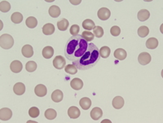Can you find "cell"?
Segmentation results:
<instances>
[{"label":"cell","mask_w":163,"mask_h":123,"mask_svg":"<svg viewBox=\"0 0 163 123\" xmlns=\"http://www.w3.org/2000/svg\"><path fill=\"white\" fill-rule=\"evenodd\" d=\"M48 12H49L51 17L53 18H57V17H60V15H61V9L57 5H52L48 10Z\"/></svg>","instance_id":"cell-18"},{"label":"cell","mask_w":163,"mask_h":123,"mask_svg":"<svg viewBox=\"0 0 163 123\" xmlns=\"http://www.w3.org/2000/svg\"><path fill=\"white\" fill-rule=\"evenodd\" d=\"M95 22L90 19H86L82 22V27L87 31H90L91 29H93L95 28Z\"/></svg>","instance_id":"cell-28"},{"label":"cell","mask_w":163,"mask_h":123,"mask_svg":"<svg viewBox=\"0 0 163 123\" xmlns=\"http://www.w3.org/2000/svg\"><path fill=\"white\" fill-rule=\"evenodd\" d=\"M100 59V49L94 43L91 42L83 56L77 61H73V65L80 70H88L96 66Z\"/></svg>","instance_id":"cell-2"},{"label":"cell","mask_w":163,"mask_h":123,"mask_svg":"<svg viewBox=\"0 0 163 123\" xmlns=\"http://www.w3.org/2000/svg\"><path fill=\"white\" fill-rule=\"evenodd\" d=\"M110 10L107 7H101L97 12V16H98L99 19L101 21H107L110 17Z\"/></svg>","instance_id":"cell-5"},{"label":"cell","mask_w":163,"mask_h":123,"mask_svg":"<svg viewBox=\"0 0 163 123\" xmlns=\"http://www.w3.org/2000/svg\"><path fill=\"white\" fill-rule=\"evenodd\" d=\"M42 57L45 59H50L53 57L54 55V49H53L52 47H45L42 49Z\"/></svg>","instance_id":"cell-19"},{"label":"cell","mask_w":163,"mask_h":123,"mask_svg":"<svg viewBox=\"0 0 163 123\" xmlns=\"http://www.w3.org/2000/svg\"><path fill=\"white\" fill-rule=\"evenodd\" d=\"M110 52H111V50L109 47L104 46L100 49V56H101V57H102V58L106 59L109 57Z\"/></svg>","instance_id":"cell-29"},{"label":"cell","mask_w":163,"mask_h":123,"mask_svg":"<svg viewBox=\"0 0 163 123\" xmlns=\"http://www.w3.org/2000/svg\"><path fill=\"white\" fill-rule=\"evenodd\" d=\"M21 52H22V55L24 57L26 58H29V57H32L34 56V49H33L32 46H30L29 44H26L22 47Z\"/></svg>","instance_id":"cell-10"},{"label":"cell","mask_w":163,"mask_h":123,"mask_svg":"<svg viewBox=\"0 0 163 123\" xmlns=\"http://www.w3.org/2000/svg\"><path fill=\"white\" fill-rule=\"evenodd\" d=\"M11 9V4L7 1H1L0 2V11L2 12H7Z\"/></svg>","instance_id":"cell-30"},{"label":"cell","mask_w":163,"mask_h":123,"mask_svg":"<svg viewBox=\"0 0 163 123\" xmlns=\"http://www.w3.org/2000/svg\"><path fill=\"white\" fill-rule=\"evenodd\" d=\"M88 47L89 42H86L82 35L72 36L65 46V58L71 61H77L83 56Z\"/></svg>","instance_id":"cell-1"},{"label":"cell","mask_w":163,"mask_h":123,"mask_svg":"<svg viewBox=\"0 0 163 123\" xmlns=\"http://www.w3.org/2000/svg\"><path fill=\"white\" fill-rule=\"evenodd\" d=\"M63 97H64V95H63V92L61 90H56L52 92V100L56 103H59L62 101Z\"/></svg>","instance_id":"cell-20"},{"label":"cell","mask_w":163,"mask_h":123,"mask_svg":"<svg viewBox=\"0 0 163 123\" xmlns=\"http://www.w3.org/2000/svg\"><path fill=\"white\" fill-rule=\"evenodd\" d=\"M12 116V112L8 108H2L0 109V119L1 121H8Z\"/></svg>","instance_id":"cell-6"},{"label":"cell","mask_w":163,"mask_h":123,"mask_svg":"<svg viewBox=\"0 0 163 123\" xmlns=\"http://www.w3.org/2000/svg\"><path fill=\"white\" fill-rule=\"evenodd\" d=\"M80 110L78 109V108H77L76 106H72L70 107L68 110V115L69 117L72 119H76L80 117Z\"/></svg>","instance_id":"cell-12"},{"label":"cell","mask_w":163,"mask_h":123,"mask_svg":"<svg viewBox=\"0 0 163 123\" xmlns=\"http://www.w3.org/2000/svg\"><path fill=\"white\" fill-rule=\"evenodd\" d=\"M22 68H23V65H22V63L19 61H14L11 63L10 65V69L12 70V72L15 73H18L20 72H21L22 70Z\"/></svg>","instance_id":"cell-9"},{"label":"cell","mask_w":163,"mask_h":123,"mask_svg":"<svg viewBox=\"0 0 163 123\" xmlns=\"http://www.w3.org/2000/svg\"><path fill=\"white\" fill-rule=\"evenodd\" d=\"M13 91L17 96H21L23 95L25 91V86L22 82H17L14 85L13 87Z\"/></svg>","instance_id":"cell-13"},{"label":"cell","mask_w":163,"mask_h":123,"mask_svg":"<svg viewBox=\"0 0 163 123\" xmlns=\"http://www.w3.org/2000/svg\"><path fill=\"white\" fill-rule=\"evenodd\" d=\"M25 24L27 25V27L30 28V29H34L38 25V21H37L35 17H29L25 21Z\"/></svg>","instance_id":"cell-25"},{"label":"cell","mask_w":163,"mask_h":123,"mask_svg":"<svg viewBox=\"0 0 163 123\" xmlns=\"http://www.w3.org/2000/svg\"><path fill=\"white\" fill-rule=\"evenodd\" d=\"M25 69L29 73L34 72L36 70V69H37V64L34 61H29L25 65Z\"/></svg>","instance_id":"cell-33"},{"label":"cell","mask_w":163,"mask_h":123,"mask_svg":"<svg viewBox=\"0 0 163 123\" xmlns=\"http://www.w3.org/2000/svg\"><path fill=\"white\" fill-rule=\"evenodd\" d=\"M93 31H94V35L96 38H102L104 35V29L101 26H95Z\"/></svg>","instance_id":"cell-35"},{"label":"cell","mask_w":163,"mask_h":123,"mask_svg":"<svg viewBox=\"0 0 163 123\" xmlns=\"http://www.w3.org/2000/svg\"><path fill=\"white\" fill-rule=\"evenodd\" d=\"M65 71L69 74H76L77 72V69L75 65H68L65 66Z\"/></svg>","instance_id":"cell-34"},{"label":"cell","mask_w":163,"mask_h":123,"mask_svg":"<svg viewBox=\"0 0 163 123\" xmlns=\"http://www.w3.org/2000/svg\"><path fill=\"white\" fill-rule=\"evenodd\" d=\"M69 25V21L67 19H65V18L57 22V27H58L59 30H61V31H65V30L68 29Z\"/></svg>","instance_id":"cell-24"},{"label":"cell","mask_w":163,"mask_h":123,"mask_svg":"<svg viewBox=\"0 0 163 123\" xmlns=\"http://www.w3.org/2000/svg\"><path fill=\"white\" fill-rule=\"evenodd\" d=\"M138 61L140 65H146L149 64L151 61V56L148 52H142L139 55Z\"/></svg>","instance_id":"cell-7"},{"label":"cell","mask_w":163,"mask_h":123,"mask_svg":"<svg viewBox=\"0 0 163 123\" xmlns=\"http://www.w3.org/2000/svg\"><path fill=\"white\" fill-rule=\"evenodd\" d=\"M79 104L82 107V109L84 110H88L91 106V100L87 97H84V98H82L80 100Z\"/></svg>","instance_id":"cell-17"},{"label":"cell","mask_w":163,"mask_h":123,"mask_svg":"<svg viewBox=\"0 0 163 123\" xmlns=\"http://www.w3.org/2000/svg\"><path fill=\"white\" fill-rule=\"evenodd\" d=\"M137 17H138L139 21H145L149 19V17H150V12L146 9H142V10H140L139 12Z\"/></svg>","instance_id":"cell-22"},{"label":"cell","mask_w":163,"mask_h":123,"mask_svg":"<svg viewBox=\"0 0 163 123\" xmlns=\"http://www.w3.org/2000/svg\"><path fill=\"white\" fill-rule=\"evenodd\" d=\"M102 116L103 112L101 108L96 107V108H94V109L91 111V118L93 119V120H95V121L99 120Z\"/></svg>","instance_id":"cell-15"},{"label":"cell","mask_w":163,"mask_h":123,"mask_svg":"<svg viewBox=\"0 0 163 123\" xmlns=\"http://www.w3.org/2000/svg\"><path fill=\"white\" fill-rule=\"evenodd\" d=\"M82 37L86 40V42H91L92 40L94 39V33H92L90 31H83L82 33Z\"/></svg>","instance_id":"cell-31"},{"label":"cell","mask_w":163,"mask_h":123,"mask_svg":"<svg viewBox=\"0 0 163 123\" xmlns=\"http://www.w3.org/2000/svg\"><path fill=\"white\" fill-rule=\"evenodd\" d=\"M113 56L118 61H123L127 57V53L122 48H118V49H116L113 53Z\"/></svg>","instance_id":"cell-11"},{"label":"cell","mask_w":163,"mask_h":123,"mask_svg":"<svg viewBox=\"0 0 163 123\" xmlns=\"http://www.w3.org/2000/svg\"><path fill=\"white\" fill-rule=\"evenodd\" d=\"M34 92H35L36 96H38V97H43L47 93V87L42 84H38L34 88Z\"/></svg>","instance_id":"cell-8"},{"label":"cell","mask_w":163,"mask_h":123,"mask_svg":"<svg viewBox=\"0 0 163 123\" xmlns=\"http://www.w3.org/2000/svg\"><path fill=\"white\" fill-rule=\"evenodd\" d=\"M44 115H45V117H46L47 119H48V120H54V119L57 117V112H56V110H54V109H48L45 111Z\"/></svg>","instance_id":"cell-27"},{"label":"cell","mask_w":163,"mask_h":123,"mask_svg":"<svg viewBox=\"0 0 163 123\" xmlns=\"http://www.w3.org/2000/svg\"><path fill=\"white\" fill-rule=\"evenodd\" d=\"M124 101L123 98L121 96H116L115 98L113 100V108H115L116 109H120L124 106Z\"/></svg>","instance_id":"cell-16"},{"label":"cell","mask_w":163,"mask_h":123,"mask_svg":"<svg viewBox=\"0 0 163 123\" xmlns=\"http://www.w3.org/2000/svg\"><path fill=\"white\" fill-rule=\"evenodd\" d=\"M80 31V27L79 25H73L70 28V33H71L73 36H77L78 35V33Z\"/></svg>","instance_id":"cell-38"},{"label":"cell","mask_w":163,"mask_h":123,"mask_svg":"<svg viewBox=\"0 0 163 123\" xmlns=\"http://www.w3.org/2000/svg\"><path fill=\"white\" fill-rule=\"evenodd\" d=\"M14 45V39H13L12 36H11L10 34L7 33H4L2 34L0 37V46L2 49H10Z\"/></svg>","instance_id":"cell-3"},{"label":"cell","mask_w":163,"mask_h":123,"mask_svg":"<svg viewBox=\"0 0 163 123\" xmlns=\"http://www.w3.org/2000/svg\"><path fill=\"white\" fill-rule=\"evenodd\" d=\"M70 86L73 90L79 91L83 86V81H82V79H80V78H73L70 81Z\"/></svg>","instance_id":"cell-14"},{"label":"cell","mask_w":163,"mask_h":123,"mask_svg":"<svg viewBox=\"0 0 163 123\" xmlns=\"http://www.w3.org/2000/svg\"><path fill=\"white\" fill-rule=\"evenodd\" d=\"M149 33V29L147 26H140L138 29V35L141 38L146 37Z\"/></svg>","instance_id":"cell-32"},{"label":"cell","mask_w":163,"mask_h":123,"mask_svg":"<svg viewBox=\"0 0 163 123\" xmlns=\"http://www.w3.org/2000/svg\"><path fill=\"white\" fill-rule=\"evenodd\" d=\"M158 46V40L155 38H150L147 40L146 42V47L148 49L150 50H153L155 48H157Z\"/></svg>","instance_id":"cell-23"},{"label":"cell","mask_w":163,"mask_h":123,"mask_svg":"<svg viewBox=\"0 0 163 123\" xmlns=\"http://www.w3.org/2000/svg\"><path fill=\"white\" fill-rule=\"evenodd\" d=\"M66 65V61L62 56H57L56 58L53 60V66L57 69H62L65 67Z\"/></svg>","instance_id":"cell-4"},{"label":"cell","mask_w":163,"mask_h":123,"mask_svg":"<svg viewBox=\"0 0 163 123\" xmlns=\"http://www.w3.org/2000/svg\"><path fill=\"white\" fill-rule=\"evenodd\" d=\"M29 114L31 117L35 118V117H38V115L40 114V111L38 108H36V107H32V108L29 109Z\"/></svg>","instance_id":"cell-36"},{"label":"cell","mask_w":163,"mask_h":123,"mask_svg":"<svg viewBox=\"0 0 163 123\" xmlns=\"http://www.w3.org/2000/svg\"><path fill=\"white\" fill-rule=\"evenodd\" d=\"M55 32V26L51 23H47L43 25L42 27V33L45 35H52Z\"/></svg>","instance_id":"cell-21"},{"label":"cell","mask_w":163,"mask_h":123,"mask_svg":"<svg viewBox=\"0 0 163 123\" xmlns=\"http://www.w3.org/2000/svg\"><path fill=\"white\" fill-rule=\"evenodd\" d=\"M110 33L114 37H117V36H119L120 33H121V29H120L118 26H113L110 29Z\"/></svg>","instance_id":"cell-37"},{"label":"cell","mask_w":163,"mask_h":123,"mask_svg":"<svg viewBox=\"0 0 163 123\" xmlns=\"http://www.w3.org/2000/svg\"><path fill=\"white\" fill-rule=\"evenodd\" d=\"M11 20L13 23L20 24L23 21V15L20 12H14L11 17Z\"/></svg>","instance_id":"cell-26"}]
</instances>
